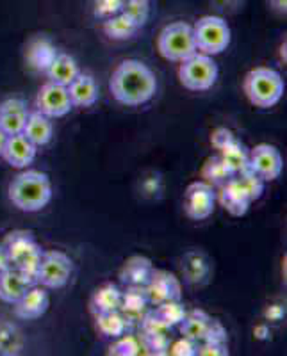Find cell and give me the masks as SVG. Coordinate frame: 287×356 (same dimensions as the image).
<instances>
[{"label": "cell", "mask_w": 287, "mask_h": 356, "mask_svg": "<svg viewBox=\"0 0 287 356\" xmlns=\"http://www.w3.org/2000/svg\"><path fill=\"white\" fill-rule=\"evenodd\" d=\"M109 89L113 97L123 106H143L154 98L157 91V79L145 63L127 59L114 68Z\"/></svg>", "instance_id": "6da1fadb"}, {"label": "cell", "mask_w": 287, "mask_h": 356, "mask_svg": "<svg viewBox=\"0 0 287 356\" xmlns=\"http://www.w3.org/2000/svg\"><path fill=\"white\" fill-rule=\"evenodd\" d=\"M52 200V182L49 175L27 170L9 184V202L22 212H40Z\"/></svg>", "instance_id": "7a4b0ae2"}, {"label": "cell", "mask_w": 287, "mask_h": 356, "mask_svg": "<svg viewBox=\"0 0 287 356\" xmlns=\"http://www.w3.org/2000/svg\"><path fill=\"white\" fill-rule=\"evenodd\" d=\"M243 88L250 104L259 109H270V107L277 106L280 98L284 97L286 84L277 70L259 66L247 73Z\"/></svg>", "instance_id": "3957f363"}, {"label": "cell", "mask_w": 287, "mask_h": 356, "mask_svg": "<svg viewBox=\"0 0 287 356\" xmlns=\"http://www.w3.org/2000/svg\"><path fill=\"white\" fill-rule=\"evenodd\" d=\"M2 244L8 250L13 269L24 273L25 276L36 282L38 267H40L45 250L34 239V235L27 230H13L6 235Z\"/></svg>", "instance_id": "277c9868"}, {"label": "cell", "mask_w": 287, "mask_h": 356, "mask_svg": "<svg viewBox=\"0 0 287 356\" xmlns=\"http://www.w3.org/2000/svg\"><path fill=\"white\" fill-rule=\"evenodd\" d=\"M157 50L166 61H186L187 57L199 52L194 44L193 25L186 22H173L166 25L157 38Z\"/></svg>", "instance_id": "5b68a950"}, {"label": "cell", "mask_w": 287, "mask_h": 356, "mask_svg": "<svg viewBox=\"0 0 287 356\" xmlns=\"http://www.w3.org/2000/svg\"><path fill=\"white\" fill-rule=\"evenodd\" d=\"M219 75L218 65L212 56L196 52L178 66V79L180 84L189 91H207L216 84Z\"/></svg>", "instance_id": "8992f818"}, {"label": "cell", "mask_w": 287, "mask_h": 356, "mask_svg": "<svg viewBox=\"0 0 287 356\" xmlns=\"http://www.w3.org/2000/svg\"><path fill=\"white\" fill-rule=\"evenodd\" d=\"M196 50L207 56H218L231 44V27L219 17H202L193 25Z\"/></svg>", "instance_id": "52a82bcc"}, {"label": "cell", "mask_w": 287, "mask_h": 356, "mask_svg": "<svg viewBox=\"0 0 287 356\" xmlns=\"http://www.w3.org/2000/svg\"><path fill=\"white\" fill-rule=\"evenodd\" d=\"M73 260L63 251H43L36 273V284L45 289H61L70 282Z\"/></svg>", "instance_id": "ba28073f"}, {"label": "cell", "mask_w": 287, "mask_h": 356, "mask_svg": "<svg viewBox=\"0 0 287 356\" xmlns=\"http://www.w3.org/2000/svg\"><path fill=\"white\" fill-rule=\"evenodd\" d=\"M216 191L215 187L209 186L207 182H193L184 193V211L187 218L194 221H203L210 218L216 209Z\"/></svg>", "instance_id": "9c48e42d"}, {"label": "cell", "mask_w": 287, "mask_h": 356, "mask_svg": "<svg viewBox=\"0 0 287 356\" xmlns=\"http://www.w3.org/2000/svg\"><path fill=\"white\" fill-rule=\"evenodd\" d=\"M72 109L73 106L66 86L50 81L41 86L36 97V111L49 118H63Z\"/></svg>", "instance_id": "30bf717a"}, {"label": "cell", "mask_w": 287, "mask_h": 356, "mask_svg": "<svg viewBox=\"0 0 287 356\" xmlns=\"http://www.w3.org/2000/svg\"><path fill=\"white\" fill-rule=\"evenodd\" d=\"M145 292L148 296L150 305L157 307V305L164 303V301L180 300L183 285H180V280L173 273L164 271V269H155L154 267L148 284L145 285Z\"/></svg>", "instance_id": "8fae6325"}, {"label": "cell", "mask_w": 287, "mask_h": 356, "mask_svg": "<svg viewBox=\"0 0 287 356\" xmlns=\"http://www.w3.org/2000/svg\"><path fill=\"white\" fill-rule=\"evenodd\" d=\"M250 170L259 175L264 182L277 180L284 170L282 154L277 146L261 143L250 150Z\"/></svg>", "instance_id": "7c38bea8"}, {"label": "cell", "mask_w": 287, "mask_h": 356, "mask_svg": "<svg viewBox=\"0 0 287 356\" xmlns=\"http://www.w3.org/2000/svg\"><path fill=\"white\" fill-rule=\"evenodd\" d=\"M50 307V296L41 285H33L20 300L15 303V316L24 321L40 319Z\"/></svg>", "instance_id": "4fadbf2b"}, {"label": "cell", "mask_w": 287, "mask_h": 356, "mask_svg": "<svg viewBox=\"0 0 287 356\" xmlns=\"http://www.w3.org/2000/svg\"><path fill=\"white\" fill-rule=\"evenodd\" d=\"M152 310L145 287H127L122 291V303H120V314L127 319L129 326H139L145 316Z\"/></svg>", "instance_id": "5bb4252c"}, {"label": "cell", "mask_w": 287, "mask_h": 356, "mask_svg": "<svg viewBox=\"0 0 287 356\" xmlns=\"http://www.w3.org/2000/svg\"><path fill=\"white\" fill-rule=\"evenodd\" d=\"M36 154L38 148L25 138L24 134H15V136H9L8 141H6L2 159L11 168L22 170V168H27L33 164Z\"/></svg>", "instance_id": "9a60e30c"}, {"label": "cell", "mask_w": 287, "mask_h": 356, "mask_svg": "<svg viewBox=\"0 0 287 356\" xmlns=\"http://www.w3.org/2000/svg\"><path fill=\"white\" fill-rule=\"evenodd\" d=\"M29 107L22 98H8L0 104V127L8 136L24 132L29 118Z\"/></svg>", "instance_id": "2e32d148"}, {"label": "cell", "mask_w": 287, "mask_h": 356, "mask_svg": "<svg viewBox=\"0 0 287 356\" xmlns=\"http://www.w3.org/2000/svg\"><path fill=\"white\" fill-rule=\"evenodd\" d=\"M33 285H36L34 280L11 267L0 275V300L4 303L15 305Z\"/></svg>", "instance_id": "e0dca14e"}, {"label": "cell", "mask_w": 287, "mask_h": 356, "mask_svg": "<svg viewBox=\"0 0 287 356\" xmlns=\"http://www.w3.org/2000/svg\"><path fill=\"white\" fill-rule=\"evenodd\" d=\"M154 271L152 260L141 255H134L120 269V282L125 287H145Z\"/></svg>", "instance_id": "ac0fdd59"}, {"label": "cell", "mask_w": 287, "mask_h": 356, "mask_svg": "<svg viewBox=\"0 0 287 356\" xmlns=\"http://www.w3.org/2000/svg\"><path fill=\"white\" fill-rule=\"evenodd\" d=\"M68 95L73 107H93L98 102V86L89 73H79L68 86Z\"/></svg>", "instance_id": "d6986e66"}, {"label": "cell", "mask_w": 287, "mask_h": 356, "mask_svg": "<svg viewBox=\"0 0 287 356\" xmlns=\"http://www.w3.org/2000/svg\"><path fill=\"white\" fill-rule=\"evenodd\" d=\"M57 50L47 38H38V40L31 41L25 50V61L27 66L34 72L47 73L50 68L52 61L56 59Z\"/></svg>", "instance_id": "ffe728a7"}, {"label": "cell", "mask_w": 287, "mask_h": 356, "mask_svg": "<svg viewBox=\"0 0 287 356\" xmlns=\"http://www.w3.org/2000/svg\"><path fill=\"white\" fill-rule=\"evenodd\" d=\"M29 141L33 143L36 148L40 146L49 145L52 141L54 136V125L52 118L45 116L40 111H34V113H29L27 122H25L24 132H22Z\"/></svg>", "instance_id": "44dd1931"}, {"label": "cell", "mask_w": 287, "mask_h": 356, "mask_svg": "<svg viewBox=\"0 0 287 356\" xmlns=\"http://www.w3.org/2000/svg\"><path fill=\"white\" fill-rule=\"evenodd\" d=\"M218 193H216V198L218 202L222 203V207L225 209L226 212L234 218H241L248 212L250 209L251 202L245 196V193L235 186L234 178H232L231 182H226L225 186L218 187Z\"/></svg>", "instance_id": "7402d4cb"}, {"label": "cell", "mask_w": 287, "mask_h": 356, "mask_svg": "<svg viewBox=\"0 0 287 356\" xmlns=\"http://www.w3.org/2000/svg\"><path fill=\"white\" fill-rule=\"evenodd\" d=\"M210 321H212V317L205 310L194 308V310L187 312L183 323L178 324V328H180L183 337H186V339L193 340V342L199 344V342L203 340V337H205Z\"/></svg>", "instance_id": "603a6c76"}, {"label": "cell", "mask_w": 287, "mask_h": 356, "mask_svg": "<svg viewBox=\"0 0 287 356\" xmlns=\"http://www.w3.org/2000/svg\"><path fill=\"white\" fill-rule=\"evenodd\" d=\"M79 73H81V70H79L77 61L72 56L57 52L56 59L52 61L50 68L47 70V77H49L50 82L68 86L70 82H73V79L77 77Z\"/></svg>", "instance_id": "cb8c5ba5"}, {"label": "cell", "mask_w": 287, "mask_h": 356, "mask_svg": "<svg viewBox=\"0 0 287 356\" xmlns=\"http://www.w3.org/2000/svg\"><path fill=\"white\" fill-rule=\"evenodd\" d=\"M120 303H122L120 287L114 284H104L93 292L89 307L95 316V314H104V312L120 310Z\"/></svg>", "instance_id": "d4e9b609"}, {"label": "cell", "mask_w": 287, "mask_h": 356, "mask_svg": "<svg viewBox=\"0 0 287 356\" xmlns=\"http://www.w3.org/2000/svg\"><path fill=\"white\" fill-rule=\"evenodd\" d=\"M234 177H235L234 171L231 170V166H228V164L219 157V155L207 159L205 164H203L202 168L203 182H207L209 186L215 187V189L216 187L225 186L226 182H231Z\"/></svg>", "instance_id": "484cf974"}, {"label": "cell", "mask_w": 287, "mask_h": 356, "mask_svg": "<svg viewBox=\"0 0 287 356\" xmlns=\"http://www.w3.org/2000/svg\"><path fill=\"white\" fill-rule=\"evenodd\" d=\"M219 152V157L231 166V170L234 171L235 175L243 173V171L250 170V150L243 143L239 141L238 138L232 143H228L226 146H223Z\"/></svg>", "instance_id": "4316f807"}, {"label": "cell", "mask_w": 287, "mask_h": 356, "mask_svg": "<svg viewBox=\"0 0 287 356\" xmlns=\"http://www.w3.org/2000/svg\"><path fill=\"white\" fill-rule=\"evenodd\" d=\"M102 29H104L105 36L111 38V40L125 41L138 33L139 27H136V24L130 18H127L123 13H116L113 17L105 18Z\"/></svg>", "instance_id": "83f0119b"}, {"label": "cell", "mask_w": 287, "mask_h": 356, "mask_svg": "<svg viewBox=\"0 0 287 356\" xmlns=\"http://www.w3.org/2000/svg\"><path fill=\"white\" fill-rule=\"evenodd\" d=\"M95 321H97L98 332L104 337H109V339H118V337L125 335L127 330L130 328L125 317L120 314V310L95 314Z\"/></svg>", "instance_id": "f1b7e54d"}, {"label": "cell", "mask_w": 287, "mask_h": 356, "mask_svg": "<svg viewBox=\"0 0 287 356\" xmlns=\"http://www.w3.org/2000/svg\"><path fill=\"white\" fill-rule=\"evenodd\" d=\"M234 182L239 189L243 191L245 196L250 200L251 203L257 202L261 196L264 195V187H266V182L257 173H254L251 170L243 171V173H238L234 177Z\"/></svg>", "instance_id": "f546056e"}, {"label": "cell", "mask_w": 287, "mask_h": 356, "mask_svg": "<svg viewBox=\"0 0 287 356\" xmlns=\"http://www.w3.org/2000/svg\"><path fill=\"white\" fill-rule=\"evenodd\" d=\"M154 312L166 324H168V326H170V328H175V326H178V324L183 323L184 317H186L187 314L186 307L180 303V300L164 301V303L157 305V307L154 308Z\"/></svg>", "instance_id": "4dcf8cb0"}, {"label": "cell", "mask_w": 287, "mask_h": 356, "mask_svg": "<svg viewBox=\"0 0 287 356\" xmlns=\"http://www.w3.org/2000/svg\"><path fill=\"white\" fill-rule=\"evenodd\" d=\"M184 262L186 264H183V271L186 273L187 282L191 284H200L209 275V266L200 253H189L186 255Z\"/></svg>", "instance_id": "1f68e13d"}, {"label": "cell", "mask_w": 287, "mask_h": 356, "mask_svg": "<svg viewBox=\"0 0 287 356\" xmlns=\"http://www.w3.org/2000/svg\"><path fill=\"white\" fill-rule=\"evenodd\" d=\"M116 342H114L113 346L109 348V355H114V356H138V355H143L141 349L143 348V342L139 337H134V335H122L118 337V339H114ZM146 355V351H145Z\"/></svg>", "instance_id": "d6a6232c"}, {"label": "cell", "mask_w": 287, "mask_h": 356, "mask_svg": "<svg viewBox=\"0 0 287 356\" xmlns=\"http://www.w3.org/2000/svg\"><path fill=\"white\" fill-rule=\"evenodd\" d=\"M120 13L130 18L136 27H143L150 18V0H125Z\"/></svg>", "instance_id": "836d02e7"}, {"label": "cell", "mask_w": 287, "mask_h": 356, "mask_svg": "<svg viewBox=\"0 0 287 356\" xmlns=\"http://www.w3.org/2000/svg\"><path fill=\"white\" fill-rule=\"evenodd\" d=\"M139 328H141V335L145 337H170L171 328L161 317L154 312V308L145 316V319L139 323Z\"/></svg>", "instance_id": "e575fe53"}, {"label": "cell", "mask_w": 287, "mask_h": 356, "mask_svg": "<svg viewBox=\"0 0 287 356\" xmlns=\"http://www.w3.org/2000/svg\"><path fill=\"white\" fill-rule=\"evenodd\" d=\"M226 340H228V335H226V330L223 328V324L216 319L210 321L209 328H207V333H205V337H203L202 342L226 346Z\"/></svg>", "instance_id": "d590c367"}, {"label": "cell", "mask_w": 287, "mask_h": 356, "mask_svg": "<svg viewBox=\"0 0 287 356\" xmlns=\"http://www.w3.org/2000/svg\"><path fill=\"white\" fill-rule=\"evenodd\" d=\"M125 0H95V15L100 18H109L122 11Z\"/></svg>", "instance_id": "8d00e7d4"}, {"label": "cell", "mask_w": 287, "mask_h": 356, "mask_svg": "<svg viewBox=\"0 0 287 356\" xmlns=\"http://www.w3.org/2000/svg\"><path fill=\"white\" fill-rule=\"evenodd\" d=\"M196 348H199V344L196 342H193V340L186 339V337H183V339L175 340L173 344H170V349H168V355H173V356H194L196 355Z\"/></svg>", "instance_id": "74e56055"}, {"label": "cell", "mask_w": 287, "mask_h": 356, "mask_svg": "<svg viewBox=\"0 0 287 356\" xmlns=\"http://www.w3.org/2000/svg\"><path fill=\"white\" fill-rule=\"evenodd\" d=\"M235 139L234 132L228 129H225V127H219V129H216L215 132H212V136H210V143H212V146H215L216 150H222L223 146H226L228 143H232Z\"/></svg>", "instance_id": "f35d334b"}, {"label": "cell", "mask_w": 287, "mask_h": 356, "mask_svg": "<svg viewBox=\"0 0 287 356\" xmlns=\"http://www.w3.org/2000/svg\"><path fill=\"white\" fill-rule=\"evenodd\" d=\"M196 355H200V356H226L228 355V346L202 342V346H199V348H196Z\"/></svg>", "instance_id": "ab89813d"}, {"label": "cell", "mask_w": 287, "mask_h": 356, "mask_svg": "<svg viewBox=\"0 0 287 356\" xmlns=\"http://www.w3.org/2000/svg\"><path fill=\"white\" fill-rule=\"evenodd\" d=\"M284 314H286V310H284L280 305H271V307L266 308V312H264V317H266L267 321H271V323H277V321L282 319Z\"/></svg>", "instance_id": "60d3db41"}, {"label": "cell", "mask_w": 287, "mask_h": 356, "mask_svg": "<svg viewBox=\"0 0 287 356\" xmlns=\"http://www.w3.org/2000/svg\"><path fill=\"white\" fill-rule=\"evenodd\" d=\"M11 269V260H9L8 250H6L4 244H0V275L4 271Z\"/></svg>", "instance_id": "b9f144b4"}, {"label": "cell", "mask_w": 287, "mask_h": 356, "mask_svg": "<svg viewBox=\"0 0 287 356\" xmlns=\"http://www.w3.org/2000/svg\"><path fill=\"white\" fill-rule=\"evenodd\" d=\"M254 335L255 339H259V340L270 339V328H267L266 324H259V326H255Z\"/></svg>", "instance_id": "7bdbcfd3"}, {"label": "cell", "mask_w": 287, "mask_h": 356, "mask_svg": "<svg viewBox=\"0 0 287 356\" xmlns=\"http://www.w3.org/2000/svg\"><path fill=\"white\" fill-rule=\"evenodd\" d=\"M270 2H271V8L275 9L277 13H280V15H286L287 0H270Z\"/></svg>", "instance_id": "ee69618b"}, {"label": "cell", "mask_w": 287, "mask_h": 356, "mask_svg": "<svg viewBox=\"0 0 287 356\" xmlns=\"http://www.w3.org/2000/svg\"><path fill=\"white\" fill-rule=\"evenodd\" d=\"M8 134L2 130V127H0V157H2V152H4V146H6V141H8Z\"/></svg>", "instance_id": "f6af8a7d"}]
</instances>
